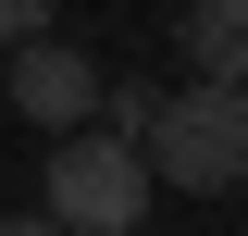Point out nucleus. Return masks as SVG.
<instances>
[{
	"label": "nucleus",
	"instance_id": "1",
	"mask_svg": "<svg viewBox=\"0 0 248 236\" xmlns=\"http://www.w3.org/2000/svg\"><path fill=\"white\" fill-rule=\"evenodd\" d=\"M137 162H149V186H186V199H223V186H248V87H199L161 100L149 137H137Z\"/></svg>",
	"mask_w": 248,
	"mask_h": 236
},
{
	"label": "nucleus",
	"instance_id": "2",
	"mask_svg": "<svg viewBox=\"0 0 248 236\" xmlns=\"http://www.w3.org/2000/svg\"><path fill=\"white\" fill-rule=\"evenodd\" d=\"M50 224L62 236H137L149 224V162H137V137H112V124H75V137L50 149Z\"/></svg>",
	"mask_w": 248,
	"mask_h": 236
},
{
	"label": "nucleus",
	"instance_id": "3",
	"mask_svg": "<svg viewBox=\"0 0 248 236\" xmlns=\"http://www.w3.org/2000/svg\"><path fill=\"white\" fill-rule=\"evenodd\" d=\"M0 100H13L25 124H50V137H75V124L99 112V62H87V50H62V37H25V50H13V87H0Z\"/></svg>",
	"mask_w": 248,
	"mask_h": 236
},
{
	"label": "nucleus",
	"instance_id": "4",
	"mask_svg": "<svg viewBox=\"0 0 248 236\" xmlns=\"http://www.w3.org/2000/svg\"><path fill=\"white\" fill-rule=\"evenodd\" d=\"M186 62L211 87H248V0H186Z\"/></svg>",
	"mask_w": 248,
	"mask_h": 236
},
{
	"label": "nucleus",
	"instance_id": "5",
	"mask_svg": "<svg viewBox=\"0 0 248 236\" xmlns=\"http://www.w3.org/2000/svg\"><path fill=\"white\" fill-rule=\"evenodd\" d=\"M37 13H50V0H0V50H25V37H37Z\"/></svg>",
	"mask_w": 248,
	"mask_h": 236
},
{
	"label": "nucleus",
	"instance_id": "6",
	"mask_svg": "<svg viewBox=\"0 0 248 236\" xmlns=\"http://www.w3.org/2000/svg\"><path fill=\"white\" fill-rule=\"evenodd\" d=\"M0 236H62V224H50V211H13V224H0Z\"/></svg>",
	"mask_w": 248,
	"mask_h": 236
}]
</instances>
